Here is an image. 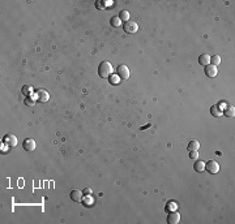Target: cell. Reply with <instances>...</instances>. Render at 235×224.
<instances>
[{
  "mask_svg": "<svg viewBox=\"0 0 235 224\" xmlns=\"http://www.w3.org/2000/svg\"><path fill=\"white\" fill-rule=\"evenodd\" d=\"M119 18H120V21H129V12L128 10H122L119 13Z\"/></svg>",
  "mask_w": 235,
  "mask_h": 224,
  "instance_id": "20",
  "label": "cell"
},
{
  "mask_svg": "<svg viewBox=\"0 0 235 224\" xmlns=\"http://www.w3.org/2000/svg\"><path fill=\"white\" fill-rule=\"evenodd\" d=\"M123 28H124V31L128 33V34H135V33L139 30V25H137V22L132 21V20L127 21Z\"/></svg>",
  "mask_w": 235,
  "mask_h": 224,
  "instance_id": "2",
  "label": "cell"
},
{
  "mask_svg": "<svg viewBox=\"0 0 235 224\" xmlns=\"http://www.w3.org/2000/svg\"><path fill=\"white\" fill-rule=\"evenodd\" d=\"M235 110H234V107L231 106V104H229L225 110L222 111V115H225V116H227V117H233L234 115H235V112H234Z\"/></svg>",
  "mask_w": 235,
  "mask_h": 224,
  "instance_id": "12",
  "label": "cell"
},
{
  "mask_svg": "<svg viewBox=\"0 0 235 224\" xmlns=\"http://www.w3.org/2000/svg\"><path fill=\"white\" fill-rule=\"evenodd\" d=\"M83 201H84V203L86 205V206H92V205H93V198L90 196H85V198H83Z\"/></svg>",
  "mask_w": 235,
  "mask_h": 224,
  "instance_id": "24",
  "label": "cell"
},
{
  "mask_svg": "<svg viewBox=\"0 0 235 224\" xmlns=\"http://www.w3.org/2000/svg\"><path fill=\"white\" fill-rule=\"evenodd\" d=\"M210 64L212 65H215V66H217L218 64H221V57H219L218 55L212 56V57H210Z\"/></svg>",
  "mask_w": 235,
  "mask_h": 224,
  "instance_id": "22",
  "label": "cell"
},
{
  "mask_svg": "<svg viewBox=\"0 0 235 224\" xmlns=\"http://www.w3.org/2000/svg\"><path fill=\"white\" fill-rule=\"evenodd\" d=\"M71 198H72V201H74V202H81L83 201V192L81 190H72L71 192Z\"/></svg>",
  "mask_w": 235,
  "mask_h": 224,
  "instance_id": "10",
  "label": "cell"
},
{
  "mask_svg": "<svg viewBox=\"0 0 235 224\" xmlns=\"http://www.w3.org/2000/svg\"><path fill=\"white\" fill-rule=\"evenodd\" d=\"M3 142H4L5 145H8V146H16L17 145V138L16 136H13V134H5L4 137H3Z\"/></svg>",
  "mask_w": 235,
  "mask_h": 224,
  "instance_id": "7",
  "label": "cell"
},
{
  "mask_svg": "<svg viewBox=\"0 0 235 224\" xmlns=\"http://www.w3.org/2000/svg\"><path fill=\"white\" fill-rule=\"evenodd\" d=\"M22 146H24V150H26V151H34L37 147V143L32 138H26L24 141V143H22Z\"/></svg>",
  "mask_w": 235,
  "mask_h": 224,
  "instance_id": "6",
  "label": "cell"
},
{
  "mask_svg": "<svg viewBox=\"0 0 235 224\" xmlns=\"http://www.w3.org/2000/svg\"><path fill=\"white\" fill-rule=\"evenodd\" d=\"M109 4H111V3L104 1V0H98V1H95V8H98L99 10H104Z\"/></svg>",
  "mask_w": 235,
  "mask_h": 224,
  "instance_id": "14",
  "label": "cell"
},
{
  "mask_svg": "<svg viewBox=\"0 0 235 224\" xmlns=\"http://www.w3.org/2000/svg\"><path fill=\"white\" fill-rule=\"evenodd\" d=\"M34 98L41 103H46V102H48V99H50V95H48V93L46 90H37Z\"/></svg>",
  "mask_w": 235,
  "mask_h": 224,
  "instance_id": "4",
  "label": "cell"
},
{
  "mask_svg": "<svg viewBox=\"0 0 235 224\" xmlns=\"http://www.w3.org/2000/svg\"><path fill=\"white\" fill-rule=\"evenodd\" d=\"M199 63H200V65H204V66H206L208 64H210V55H208V54L200 55Z\"/></svg>",
  "mask_w": 235,
  "mask_h": 224,
  "instance_id": "11",
  "label": "cell"
},
{
  "mask_svg": "<svg viewBox=\"0 0 235 224\" xmlns=\"http://www.w3.org/2000/svg\"><path fill=\"white\" fill-rule=\"evenodd\" d=\"M193 168H195L196 172L201 173V172H203V171L205 169V163H204V162H200V160H197V162L193 164Z\"/></svg>",
  "mask_w": 235,
  "mask_h": 224,
  "instance_id": "15",
  "label": "cell"
},
{
  "mask_svg": "<svg viewBox=\"0 0 235 224\" xmlns=\"http://www.w3.org/2000/svg\"><path fill=\"white\" fill-rule=\"evenodd\" d=\"M116 70H118L116 73H118V76L120 77V80H128L129 78V68L127 65H124V64L119 65Z\"/></svg>",
  "mask_w": 235,
  "mask_h": 224,
  "instance_id": "5",
  "label": "cell"
},
{
  "mask_svg": "<svg viewBox=\"0 0 235 224\" xmlns=\"http://www.w3.org/2000/svg\"><path fill=\"white\" fill-rule=\"evenodd\" d=\"M110 24H111L113 28H119V26L122 25V21H120V18H119L118 16H114V17H111Z\"/></svg>",
  "mask_w": 235,
  "mask_h": 224,
  "instance_id": "17",
  "label": "cell"
},
{
  "mask_svg": "<svg viewBox=\"0 0 235 224\" xmlns=\"http://www.w3.org/2000/svg\"><path fill=\"white\" fill-rule=\"evenodd\" d=\"M210 113L213 115V116H215V117H219V116H222V110H219L218 106L215 104V106L210 107Z\"/></svg>",
  "mask_w": 235,
  "mask_h": 224,
  "instance_id": "16",
  "label": "cell"
},
{
  "mask_svg": "<svg viewBox=\"0 0 235 224\" xmlns=\"http://www.w3.org/2000/svg\"><path fill=\"white\" fill-rule=\"evenodd\" d=\"M21 91H22V94L24 95H26V96H32V94H33V87L32 86H29V85H25L24 87L21 89Z\"/></svg>",
  "mask_w": 235,
  "mask_h": 224,
  "instance_id": "18",
  "label": "cell"
},
{
  "mask_svg": "<svg viewBox=\"0 0 235 224\" xmlns=\"http://www.w3.org/2000/svg\"><path fill=\"white\" fill-rule=\"evenodd\" d=\"M205 169H206L209 173L215 175V173H218V171H219V164L215 162V160H209L208 163H205Z\"/></svg>",
  "mask_w": 235,
  "mask_h": 224,
  "instance_id": "3",
  "label": "cell"
},
{
  "mask_svg": "<svg viewBox=\"0 0 235 224\" xmlns=\"http://www.w3.org/2000/svg\"><path fill=\"white\" fill-rule=\"evenodd\" d=\"M85 196H92V193H93V190L90 189V188H85L84 189V192H83Z\"/></svg>",
  "mask_w": 235,
  "mask_h": 224,
  "instance_id": "26",
  "label": "cell"
},
{
  "mask_svg": "<svg viewBox=\"0 0 235 224\" xmlns=\"http://www.w3.org/2000/svg\"><path fill=\"white\" fill-rule=\"evenodd\" d=\"M114 69H113V65H111L110 61L104 60L99 64L98 66V74L101 78H110V76L113 74Z\"/></svg>",
  "mask_w": 235,
  "mask_h": 224,
  "instance_id": "1",
  "label": "cell"
},
{
  "mask_svg": "<svg viewBox=\"0 0 235 224\" xmlns=\"http://www.w3.org/2000/svg\"><path fill=\"white\" fill-rule=\"evenodd\" d=\"M180 222V214H178V212H169V216H167V223L169 224H178Z\"/></svg>",
  "mask_w": 235,
  "mask_h": 224,
  "instance_id": "9",
  "label": "cell"
},
{
  "mask_svg": "<svg viewBox=\"0 0 235 224\" xmlns=\"http://www.w3.org/2000/svg\"><path fill=\"white\" fill-rule=\"evenodd\" d=\"M187 149H188V151H197V150L200 149V143H199V141H196V140L191 141V142L188 143Z\"/></svg>",
  "mask_w": 235,
  "mask_h": 224,
  "instance_id": "13",
  "label": "cell"
},
{
  "mask_svg": "<svg viewBox=\"0 0 235 224\" xmlns=\"http://www.w3.org/2000/svg\"><path fill=\"white\" fill-rule=\"evenodd\" d=\"M217 73H218V70H217V66H215V65L208 64L206 66H205V74H206L208 77L213 78V77L217 76Z\"/></svg>",
  "mask_w": 235,
  "mask_h": 224,
  "instance_id": "8",
  "label": "cell"
},
{
  "mask_svg": "<svg viewBox=\"0 0 235 224\" xmlns=\"http://www.w3.org/2000/svg\"><path fill=\"white\" fill-rule=\"evenodd\" d=\"M189 158H191V159H197V158H199V152H197V151H189Z\"/></svg>",
  "mask_w": 235,
  "mask_h": 224,
  "instance_id": "25",
  "label": "cell"
},
{
  "mask_svg": "<svg viewBox=\"0 0 235 224\" xmlns=\"http://www.w3.org/2000/svg\"><path fill=\"white\" fill-rule=\"evenodd\" d=\"M35 98H34V95H32V96H28V98L25 99V104L26 106H29V107H33L35 104Z\"/></svg>",
  "mask_w": 235,
  "mask_h": 224,
  "instance_id": "21",
  "label": "cell"
},
{
  "mask_svg": "<svg viewBox=\"0 0 235 224\" xmlns=\"http://www.w3.org/2000/svg\"><path fill=\"white\" fill-rule=\"evenodd\" d=\"M178 208V205L176 202H174V201H171V202L167 203V206H166V212H173L175 211Z\"/></svg>",
  "mask_w": 235,
  "mask_h": 224,
  "instance_id": "19",
  "label": "cell"
},
{
  "mask_svg": "<svg viewBox=\"0 0 235 224\" xmlns=\"http://www.w3.org/2000/svg\"><path fill=\"white\" fill-rule=\"evenodd\" d=\"M110 82L113 85H118L119 82H120V77H119L118 74H116V76H113V74H111V76H110Z\"/></svg>",
  "mask_w": 235,
  "mask_h": 224,
  "instance_id": "23",
  "label": "cell"
}]
</instances>
